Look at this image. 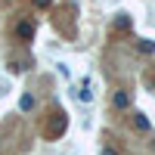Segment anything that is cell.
<instances>
[{"label":"cell","mask_w":155,"mask_h":155,"mask_svg":"<svg viewBox=\"0 0 155 155\" xmlns=\"http://www.w3.org/2000/svg\"><path fill=\"white\" fill-rule=\"evenodd\" d=\"M65 124H68V121H65V115L56 112V118H53V124H50L47 137H53V140H56V137H62V134H65Z\"/></svg>","instance_id":"6da1fadb"},{"label":"cell","mask_w":155,"mask_h":155,"mask_svg":"<svg viewBox=\"0 0 155 155\" xmlns=\"http://www.w3.org/2000/svg\"><path fill=\"white\" fill-rule=\"evenodd\" d=\"M16 34L25 37V41H31V37H34V22H19L16 25Z\"/></svg>","instance_id":"7a4b0ae2"},{"label":"cell","mask_w":155,"mask_h":155,"mask_svg":"<svg viewBox=\"0 0 155 155\" xmlns=\"http://www.w3.org/2000/svg\"><path fill=\"white\" fill-rule=\"evenodd\" d=\"M112 102H115V109H127V106H130V96H127L124 90H118V93L112 96Z\"/></svg>","instance_id":"3957f363"},{"label":"cell","mask_w":155,"mask_h":155,"mask_svg":"<svg viewBox=\"0 0 155 155\" xmlns=\"http://www.w3.org/2000/svg\"><path fill=\"white\" fill-rule=\"evenodd\" d=\"M134 127H137V130H149V118H146V115H134Z\"/></svg>","instance_id":"277c9868"},{"label":"cell","mask_w":155,"mask_h":155,"mask_svg":"<svg viewBox=\"0 0 155 155\" xmlns=\"http://www.w3.org/2000/svg\"><path fill=\"white\" fill-rule=\"evenodd\" d=\"M19 109H22V112H31V109H34V96H31V93H25V96L19 99Z\"/></svg>","instance_id":"5b68a950"},{"label":"cell","mask_w":155,"mask_h":155,"mask_svg":"<svg viewBox=\"0 0 155 155\" xmlns=\"http://www.w3.org/2000/svg\"><path fill=\"white\" fill-rule=\"evenodd\" d=\"M140 50H143V53H155V44L152 41H140Z\"/></svg>","instance_id":"8992f818"},{"label":"cell","mask_w":155,"mask_h":155,"mask_svg":"<svg viewBox=\"0 0 155 155\" xmlns=\"http://www.w3.org/2000/svg\"><path fill=\"white\" fill-rule=\"evenodd\" d=\"M78 96H81L84 102H90V99H93V93H90V90H87V87H84V90H81V93H78Z\"/></svg>","instance_id":"52a82bcc"},{"label":"cell","mask_w":155,"mask_h":155,"mask_svg":"<svg viewBox=\"0 0 155 155\" xmlns=\"http://www.w3.org/2000/svg\"><path fill=\"white\" fill-rule=\"evenodd\" d=\"M34 6H37V9H44V6H50V0H34Z\"/></svg>","instance_id":"ba28073f"},{"label":"cell","mask_w":155,"mask_h":155,"mask_svg":"<svg viewBox=\"0 0 155 155\" xmlns=\"http://www.w3.org/2000/svg\"><path fill=\"white\" fill-rule=\"evenodd\" d=\"M102 155H118V152H115V149H109V146H106V149H102Z\"/></svg>","instance_id":"9c48e42d"},{"label":"cell","mask_w":155,"mask_h":155,"mask_svg":"<svg viewBox=\"0 0 155 155\" xmlns=\"http://www.w3.org/2000/svg\"><path fill=\"white\" fill-rule=\"evenodd\" d=\"M152 149H155V143H152Z\"/></svg>","instance_id":"30bf717a"}]
</instances>
